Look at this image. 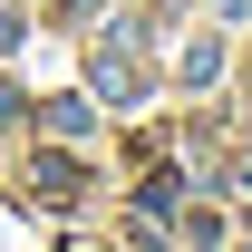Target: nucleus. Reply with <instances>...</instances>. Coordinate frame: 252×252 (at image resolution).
Instances as JSON below:
<instances>
[{
  "label": "nucleus",
  "mask_w": 252,
  "mask_h": 252,
  "mask_svg": "<svg viewBox=\"0 0 252 252\" xmlns=\"http://www.w3.org/2000/svg\"><path fill=\"white\" fill-rule=\"evenodd\" d=\"M136 88H146V68L126 49H97V97H136Z\"/></svg>",
  "instance_id": "1"
}]
</instances>
